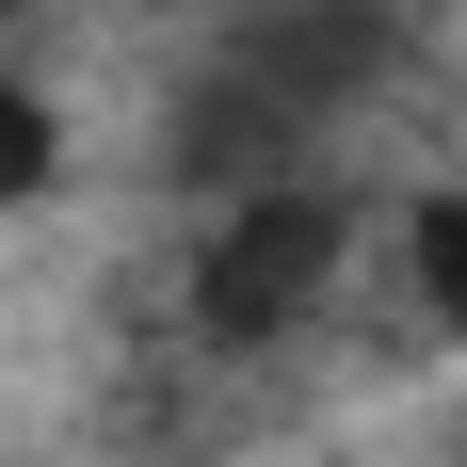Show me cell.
<instances>
[{
	"label": "cell",
	"instance_id": "1",
	"mask_svg": "<svg viewBox=\"0 0 467 467\" xmlns=\"http://www.w3.org/2000/svg\"><path fill=\"white\" fill-rule=\"evenodd\" d=\"M323 275H338V210L290 178V193H258V210L210 242L193 323H210V338H275V323H306V306H323Z\"/></svg>",
	"mask_w": 467,
	"mask_h": 467
},
{
	"label": "cell",
	"instance_id": "3",
	"mask_svg": "<svg viewBox=\"0 0 467 467\" xmlns=\"http://www.w3.org/2000/svg\"><path fill=\"white\" fill-rule=\"evenodd\" d=\"M403 258H420V323H435V338H467V178L403 226Z\"/></svg>",
	"mask_w": 467,
	"mask_h": 467
},
{
	"label": "cell",
	"instance_id": "4",
	"mask_svg": "<svg viewBox=\"0 0 467 467\" xmlns=\"http://www.w3.org/2000/svg\"><path fill=\"white\" fill-rule=\"evenodd\" d=\"M48 178H65V113H48L33 81H0V210H33Z\"/></svg>",
	"mask_w": 467,
	"mask_h": 467
},
{
	"label": "cell",
	"instance_id": "2",
	"mask_svg": "<svg viewBox=\"0 0 467 467\" xmlns=\"http://www.w3.org/2000/svg\"><path fill=\"white\" fill-rule=\"evenodd\" d=\"M371 65H387V16H371V0H306L290 33H258V48H242V81H258V97H290V113L355 97Z\"/></svg>",
	"mask_w": 467,
	"mask_h": 467
},
{
	"label": "cell",
	"instance_id": "5",
	"mask_svg": "<svg viewBox=\"0 0 467 467\" xmlns=\"http://www.w3.org/2000/svg\"><path fill=\"white\" fill-rule=\"evenodd\" d=\"M0 16H16V0H0Z\"/></svg>",
	"mask_w": 467,
	"mask_h": 467
}]
</instances>
